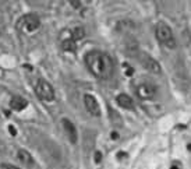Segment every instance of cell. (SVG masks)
I'll return each instance as SVG.
<instances>
[{
    "label": "cell",
    "mask_w": 191,
    "mask_h": 169,
    "mask_svg": "<svg viewBox=\"0 0 191 169\" xmlns=\"http://www.w3.org/2000/svg\"><path fill=\"white\" fill-rule=\"evenodd\" d=\"M85 63L88 69L98 78H109L113 73V62L108 55L94 50L85 56Z\"/></svg>",
    "instance_id": "obj_1"
},
{
    "label": "cell",
    "mask_w": 191,
    "mask_h": 169,
    "mask_svg": "<svg viewBox=\"0 0 191 169\" xmlns=\"http://www.w3.org/2000/svg\"><path fill=\"white\" fill-rule=\"evenodd\" d=\"M156 38H158V41L165 45L166 48L169 49H174V46H176V41H174V37H173V32L170 29L168 24L165 23H159L156 25Z\"/></svg>",
    "instance_id": "obj_2"
},
{
    "label": "cell",
    "mask_w": 191,
    "mask_h": 169,
    "mask_svg": "<svg viewBox=\"0 0 191 169\" xmlns=\"http://www.w3.org/2000/svg\"><path fill=\"white\" fill-rule=\"evenodd\" d=\"M35 92L38 94V96L43 101H50L55 99V90L50 85L49 82L43 81V80H38V82L35 84Z\"/></svg>",
    "instance_id": "obj_3"
},
{
    "label": "cell",
    "mask_w": 191,
    "mask_h": 169,
    "mask_svg": "<svg viewBox=\"0 0 191 169\" xmlns=\"http://www.w3.org/2000/svg\"><path fill=\"white\" fill-rule=\"evenodd\" d=\"M39 27H41V20H39V17L37 14H27L20 21V28L24 32H29L31 34V32L38 31Z\"/></svg>",
    "instance_id": "obj_4"
},
{
    "label": "cell",
    "mask_w": 191,
    "mask_h": 169,
    "mask_svg": "<svg viewBox=\"0 0 191 169\" xmlns=\"http://www.w3.org/2000/svg\"><path fill=\"white\" fill-rule=\"evenodd\" d=\"M135 92L141 99H152L156 95V88L152 84H149V82H142V84H140L137 87Z\"/></svg>",
    "instance_id": "obj_5"
},
{
    "label": "cell",
    "mask_w": 191,
    "mask_h": 169,
    "mask_svg": "<svg viewBox=\"0 0 191 169\" xmlns=\"http://www.w3.org/2000/svg\"><path fill=\"white\" fill-rule=\"evenodd\" d=\"M84 104H85L86 110H88L92 116H99L100 115V106L94 95L85 94V95H84Z\"/></svg>",
    "instance_id": "obj_6"
},
{
    "label": "cell",
    "mask_w": 191,
    "mask_h": 169,
    "mask_svg": "<svg viewBox=\"0 0 191 169\" xmlns=\"http://www.w3.org/2000/svg\"><path fill=\"white\" fill-rule=\"evenodd\" d=\"M141 64L145 67L148 71H151V73H155V74H158L160 73V64L156 62L155 59H152L151 56L148 55H141Z\"/></svg>",
    "instance_id": "obj_7"
},
{
    "label": "cell",
    "mask_w": 191,
    "mask_h": 169,
    "mask_svg": "<svg viewBox=\"0 0 191 169\" xmlns=\"http://www.w3.org/2000/svg\"><path fill=\"white\" fill-rule=\"evenodd\" d=\"M61 124L64 127V132L67 134V137L70 138L71 143H77V129L73 124V122H70L68 119H63L61 120Z\"/></svg>",
    "instance_id": "obj_8"
},
{
    "label": "cell",
    "mask_w": 191,
    "mask_h": 169,
    "mask_svg": "<svg viewBox=\"0 0 191 169\" xmlns=\"http://www.w3.org/2000/svg\"><path fill=\"white\" fill-rule=\"evenodd\" d=\"M17 158H18L20 162H21L25 168H31V166H34V158H32V155L27 150H18V152H17Z\"/></svg>",
    "instance_id": "obj_9"
},
{
    "label": "cell",
    "mask_w": 191,
    "mask_h": 169,
    "mask_svg": "<svg viewBox=\"0 0 191 169\" xmlns=\"http://www.w3.org/2000/svg\"><path fill=\"white\" fill-rule=\"evenodd\" d=\"M116 102H117L119 106H121L123 109H128V110L134 109V102H132L131 96H128L127 94H120V95L116 98Z\"/></svg>",
    "instance_id": "obj_10"
},
{
    "label": "cell",
    "mask_w": 191,
    "mask_h": 169,
    "mask_svg": "<svg viewBox=\"0 0 191 169\" xmlns=\"http://www.w3.org/2000/svg\"><path fill=\"white\" fill-rule=\"evenodd\" d=\"M28 102L24 98H21V96H14V98H11V101H10V106H11V109L13 110H17V112H21V110H24L25 108H27Z\"/></svg>",
    "instance_id": "obj_11"
},
{
    "label": "cell",
    "mask_w": 191,
    "mask_h": 169,
    "mask_svg": "<svg viewBox=\"0 0 191 169\" xmlns=\"http://www.w3.org/2000/svg\"><path fill=\"white\" fill-rule=\"evenodd\" d=\"M61 48L66 52H75L77 49V43L73 38H63L61 39Z\"/></svg>",
    "instance_id": "obj_12"
},
{
    "label": "cell",
    "mask_w": 191,
    "mask_h": 169,
    "mask_svg": "<svg viewBox=\"0 0 191 169\" xmlns=\"http://www.w3.org/2000/svg\"><path fill=\"white\" fill-rule=\"evenodd\" d=\"M109 116H110V122H112L114 126L120 127V126L123 124V120H121V118H120V115H119L116 110L112 109V108H109Z\"/></svg>",
    "instance_id": "obj_13"
},
{
    "label": "cell",
    "mask_w": 191,
    "mask_h": 169,
    "mask_svg": "<svg viewBox=\"0 0 191 169\" xmlns=\"http://www.w3.org/2000/svg\"><path fill=\"white\" fill-rule=\"evenodd\" d=\"M71 37H73V39L75 42L80 41V39H82V38L85 37V31H84V28L75 27L74 29H71Z\"/></svg>",
    "instance_id": "obj_14"
},
{
    "label": "cell",
    "mask_w": 191,
    "mask_h": 169,
    "mask_svg": "<svg viewBox=\"0 0 191 169\" xmlns=\"http://www.w3.org/2000/svg\"><path fill=\"white\" fill-rule=\"evenodd\" d=\"M100 161H102V152H100V151H96L95 152V162L96 164H100Z\"/></svg>",
    "instance_id": "obj_15"
},
{
    "label": "cell",
    "mask_w": 191,
    "mask_h": 169,
    "mask_svg": "<svg viewBox=\"0 0 191 169\" xmlns=\"http://www.w3.org/2000/svg\"><path fill=\"white\" fill-rule=\"evenodd\" d=\"M124 69H126V74H127V76H132V73H134L132 67H128L127 64H124Z\"/></svg>",
    "instance_id": "obj_16"
},
{
    "label": "cell",
    "mask_w": 191,
    "mask_h": 169,
    "mask_svg": "<svg viewBox=\"0 0 191 169\" xmlns=\"http://www.w3.org/2000/svg\"><path fill=\"white\" fill-rule=\"evenodd\" d=\"M9 130H10V134H11V136H15V134H17V130H15L13 126H9Z\"/></svg>",
    "instance_id": "obj_17"
},
{
    "label": "cell",
    "mask_w": 191,
    "mask_h": 169,
    "mask_svg": "<svg viewBox=\"0 0 191 169\" xmlns=\"http://www.w3.org/2000/svg\"><path fill=\"white\" fill-rule=\"evenodd\" d=\"M126 157H127V154H126V152H119V154H117V158H119V159H121V158H126Z\"/></svg>",
    "instance_id": "obj_18"
},
{
    "label": "cell",
    "mask_w": 191,
    "mask_h": 169,
    "mask_svg": "<svg viewBox=\"0 0 191 169\" xmlns=\"http://www.w3.org/2000/svg\"><path fill=\"white\" fill-rule=\"evenodd\" d=\"M110 136H112V138H113V140H117V138H119V134L116 132H112V134H110Z\"/></svg>",
    "instance_id": "obj_19"
},
{
    "label": "cell",
    "mask_w": 191,
    "mask_h": 169,
    "mask_svg": "<svg viewBox=\"0 0 191 169\" xmlns=\"http://www.w3.org/2000/svg\"><path fill=\"white\" fill-rule=\"evenodd\" d=\"M7 169H18V168H15V166H11V165H7Z\"/></svg>",
    "instance_id": "obj_20"
},
{
    "label": "cell",
    "mask_w": 191,
    "mask_h": 169,
    "mask_svg": "<svg viewBox=\"0 0 191 169\" xmlns=\"http://www.w3.org/2000/svg\"><path fill=\"white\" fill-rule=\"evenodd\" d=\"M170 169H180V168H179V166H176V165H173V166H172Z\"/></svg>",
    "instance_id": "obj_21"
}]
</instances>
